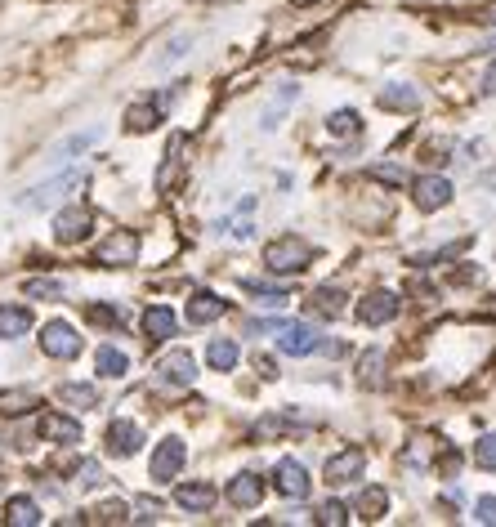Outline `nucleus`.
<instances>
[{
	"mask_svg": "<svg viewBox=\"0 0 496 527\" xmlns=\"http://www.w3.org/2000/svg\"><path fill=\"white\" fill-rule=\"evenodd\" d=\"M309 264H313V246L295 233H282L264 246V268L269 273H304Z\"/></svg>",
	"mask_w": 496,
	"mask_h": 527,
	"instance_id": "nucleus-1",
	"label": "nucleus"
},
{
	"mask_svg": "<svg viewBox=\"0 0 496 527\" xmlns=\"http://www.w3.org/2000/svg\"><path fill=\"white\" fill-rule=\"evenodd\" d=\"M76 188H85V170H63V175L45 179V184L27 188L23 197H18V206L23 210H45V206H59L68 193H76Z\"/></svg>",
	"mask_w": 496,
	"mask_h": 527,
	"instance_id": "nucleus-2",
	"label": "nucleus"
},
{
	"mask_svg": "<svg viewBox=\"0 0 496 527\" xmlns=\"http://www.w3.org/2000/svg\"><path fill=\"white\" fill-rule=\"evenodd\" d=\"M139 260V233L135 228H117V233H108L99 246H94V264L103 268H130Z\"/></svg>",
	"mask_w": 496,
	"mask_h": 527,
	"instance_id": "nucleus-3",
	"label": "nucleus"
},
{
	"mask_svg": "<svg viewBox=\"0 0 496 527\" xmlns=\"http://www.w3.org/2000/svg\"><path fill=\"white\" fill-rule=\"evenodd\" d=\"M184 461H188L184 438H161V443H157V452H152V465H148L152 483H170V478H179V469H184Z\"/></svg>",
	"mask_w": 496,
	"mask_h": 527,
	"instance_id": "nucleus-4",
	"label": "nucleus"
},
{
	"mask_svg": "<svg viewBox=\"0 0 496 527\" xmlns=\"http://www.w3.org/2000/svg\"><path fill=\"white\" fill-rule=\"evenodd\" d=\"M309 487H313V478H309V469H304L300 461H278L273 465V492L286 496V501H304L309 496Z\"/></svg>",
	"mask_w": 496,
	"mask_h": 527,
	"instance_id": "nucleus-5",
	"label": "nucleus"
},
{
	"mask_svg": "<svg viewBox=\"0 0 496 527\" xmlns=\"http://www.w3.org/2000/svg\"><path fill=\"white\" fill-rule=\"evenodd\" d=\"M90 228H94V210L90 206H68V210H59V219H54V242L76 246V242L90 237Z\"/></svg>",
	"mask_w": 496,
	"mask_h": 527,
	"instance_id": "nucleus-6",
	"label": "nucleus"
},
{
	"mask_svg": "<svg viewBox=\"0 0 496 527\" xmlns=\"http://www.w3.org/2000/svg\"><path fill=\"white\" fill-rule=\"evenodd\" d=\"M41 353L45 358H59V362H72L76 353H81V335L68 322H45L41 331Z\"/></svg>",
	"mask_w": 496,
	"mask_h": 527,
	"instance_id": "nucleus-7",
	"label": "nucleus"
},
{
	"mask_svg": "<svg viewBox=\"0 0 496 527\" xmlns=\"http://www.w3.org/2000/svg\"><path fill=\"white\" fill-rule=\"evenodd\" d=\"M412 201H416V210L434 215V210L452 206V184L443 175H421V179H412Z\"/></svg>",
	"mask_w": 496,
	"mask_h": 527,
	"instance_id": "nucleus-8",
	"label": "nucleus"
},
{
	"mask_svg": "<svg viewBox=\"0 0 496 527\" xmlns=\"http://www.w3.org/2000/svg\"><path fill=\"white\" fill-rule=\"evenodd\" d=\"M398 309H403V300L394 291H371L367 300H358V322L362 327H385L398 318Z\"/></svg>",
	"mask_w": 496,
	"mask_h": 527,
	"instance_id": "nucleus-9",
	"label": "nucleus"
},
{
	"mask_svg": "<svg viewBox=\"0 0 496 527\" xmlns=\"http://www.w3.org/2000/svg\"><path fill=\"white\" fill-rule=\"evenodd\" d=\"M362 469H367V452H362V447H345V452L327 456V483H331V487L358 483Z\"/></svg>",
	"mask_w": 496,
	"mask_h": 527,
	"instance_id": "nucleus-10",
	"label": "nucleus"
},
{
	"mask_svg": "<svg viewBox=\"0 0 496 527\" xmlns=\"http://www.w3.org/2000/svg\"><path fill=\"white\" fill-rule=\"evenodd\" d=\"M157 371H161V385H175V389H188L197 380V358L188 349H170L166 358L157 362Z\"/></svg>",
	"mask_w": 496,
	"mask_h": 527,
	"instance_id": "nucleus-11",
	"label": "nucleus"
},
{
	"mask_svg": "<svg viewBox=\"0 0 496 527\" xmlns=\"http://www.w3.org/2000/svg\"><path fill=\"white\" fill-rule=\"evenodd\" d=\"M264 492H269V483H264L255 469H242V474L228 483V505H237V510H255V505L264 501Z\"/></svg>",
	"mask_w": 496,
	"mask_h": 527,
	"instance_id": "nucleus-12",
	"label": "nucleus"
},
{
	"mask_svg": "<svg viewBox=\"0 0 496 527\" xmlns=\"http://www.w3.org/2000/svg\"><path fill=\"white\" fill-rule=\"evenodd\" d=\"M36 434H41L45 443H59V447L81 443V425H76L72 416H63V411H45V416L36 420Z\"/></svg>",
	"mask_w": 496,
	"mask_h": 527,
	"instance_id": "nucleus-13",
	"label": "nucleus"
},
{
	"mask_svg": "<svg viewBox=\"0 0 496 527\" xmlns=\"http://www.w3.org/2000/svg\"><path fill=\"white\" fill-rule=\"evenodd\" d=\"M161 117H166V94L161 99H139L126 108V130L130 134H148L161 126Z\"/></svg>",
	"mask_w": 496,
	"mask_h": 527,
	"instance_id": "nucleus-14",
	"label": "nucleus"
},
{
	"mask_svg": "<svg viewBox=\"0 0 496 527\" xmlns=\"http://www.w3.org/2000/svg\"><path fill=\"white\" fill-rule=\"evenodd\" d=\"M139 447H143V429L135 425V420H112L108 425V452L126 461V456H135Z\"/></svg>",
	"mask_w": 496,
	"mask_h": 527,
	"instance_id": "nucleus-15",
	"label": "nucleus"
},
{
	"mask_svg": "<svg viewBox=\"0 0 496 527\" xmlns=\"http://www.w3.org/2000/svg\"><path fill=\"white\" fill-rule=\"evenodd\" d=\"M278 349H282V353H291V358H304V353L318 349V331L304 327V322H282Z\"/></svg>",
	"mask_w": 496,
	"mask_h": 527,
	"instance_id": "nucleus-16",
	"label": "nucleus"
},
{
	"mask_svg": "<svg viewBox=\"0 0 496 527\" xmlns=\"http://www.w3.org/2000/svg\"><path fill=\"white\" fill-rule=\"evenodd\" d=\"M215 487L211 483H179L175 487V505L179 510H188V514H206L215 505Z\"/></svg>",
	"mask_w": 496,
	"mask_h": 527,
	"instance_id": "nucleus-17",
	"label": "nucleus"
},
{
	"mask_svg": "<svg viewBox=\"0 0 496 527\" xmlns=\"http://www.w3.org/2000/svg\"><path fill=\"white\" fill-rule=\"evenodd\" d=\"M184 148H188V134H175L166 148V161H161V170H157V193H170V188H175L179 170H184Z\"/></svg>",
	"mask_w": 496,
	"mask_h": 527,
	"instance_id": "nucleus-18",
	"label": "nucleus"
},
{
	"mask_svg": "<svg viewBox=\"0 0 496 527\" xmlns=\"http://www.w3.org/2000/svg\"><path fill=\"white\" fill-rule=\"evenodd\" d=\"M228 313V300H219L215 291H193V300H188V322L193 327H206V322L224 318Z\"/></svg>",
	"mask_w": 496,
	"mask_h": 527,
	"instance_id": "nucleus-19",
	"label": "nucleus"
},
{
	"mask_svg": "<svg viewBox=\"0 0 496 527\" xmlns=\"http://www.w3.org/2000/svg\"><path fill=\"white\" fill-rule=\"evenodd\" d=\"M179 331V318H175V309H166V304H152L148 313H143V335H148L152 344H161V340H170V335Z\"/></svg>",
	"mask_w": 496,
	"mask_h": 527,
	"instance_id": "nucleus-20",
	"label": "nucleus"
},
{
	"mask_svg": "<svg viewBox=\"0 0 496 527\" xmlns=\"http://www.w3.org/2000/svg\"><path fill=\"white\" fill-rule=\"evenodd\" d=\"M304 309H309L313 318H331V322H336L340 313H345V291H336V286H318V291L304 300Z\"/></svg>",
	"mask_w": 496,
	"mask_h": 527,
	"instance_id": "nucleus-21",
	"label": "nucleus"
},
{
	"mask_svg": "<svg viewBox=\"0 0 496 527\" xmlns=\"http://www.w3.org/2000/svg\"><path fill=\"white\" fill-rule=\"evenodd\" d=\"M32 331V309L23 304H0V340H23Z\"/></svg>",
	"mask_w": 496,
	"mask_h": 527,
	"instance_id": "nucleus-22",
	"label": "nucleus"
},
{
	"mask_svg": "<svg viewBox=\"0 0 496 527\" xmlns=\"http://www.w3.org/2000/svg\"><path fill=\"white\" fill-rule=\"evenodd\" d=\"M5 523L9 527H36L41 523V505L32 496H9L5 501Z\"/></svg>",
	"mask_w": 496,
	"mask_h": 527,
	"instance_id": "nucleus-23",
	"label": "nucleus"
},
{
	"mask_svg": "<svg viewBox=\"0 0 496 527\" xmlns=\"http://www.w3.org/2000/svg\"><path fill=\"white\" fill-rule=\"evenodd\" d=\"M41 407V398H36V389H0V416H27V411Z\"/></svg>",
	"mask_w": 496,
	"mask_h": 527,
	"instance_id": "nucleus-24",
	"label": "nucleus"
},
{
	"mask_svg": "<svg viewBox=\"0 0 496 527\" xmlns=\"http://www.w3.org/2000/svg\"><path fill=\"white\" fill-rule=\"evenodd\" d=\"M354 510H358V519H367V523L385 519V510H389V492H385V487H362L358 501H354Z\"/></svg>",
	"mask_w": 496,
	"mask_h": 527,
	"instance_id": "nucleus-25",
	"label": "nucleus"
},
{
	"mask_svg": "<svg viewBox=\"0 0 496 527\" xmlns=\"http://www.w3.org/2000/svg\"><path fill=\"white\" fill-rule=\"evenodd\" d=\"M242 286H246V295H255V300L269 304V309H282V304L291 300V286H286V282L273 286V282H260V277H246Z\"/></svg>",
	"mask_w": 496,
	"mask_h": 527,
	"instance_id": "nucleus-26",
	"label": "nucleus"
},
{
	"mask_svg": "<svg viewBox=\"0 0 496 527\" xmlns=\"http://www.w3.org/2000/svg\"><path fill=\"white\" fill-rule=\"evenodd\" d=\"M94 371H99L103 380H121L130 371V358L121 349H112V344H103V349L94 353Z\"/></svg>",
	"mask_w": 496,
	"mask_h": 527,
	"instance_id": "nucleus-27",
	"label": "nucleus"
},
{
	"mask_svg": "<svg viewBox=\"0 0 496 527\" xmlns=\"http://www.w3.org/2000/svg\"><path fill=\"white\" fill-rule=\"evenodd\" d=\"M94 143H99V130H81V134H68V139H63V143H59V148H54V152H50V161H59V166H63V161H72V157H81V152H85V148H94Z\"/></svg>",
	"mask_w": 496,
	"mask_h": 527,
	"instance_id": "nucleus-28",
	"label": "nucleus"
},
{
	"mask_svg": "<svg viewBox=\"0 0 496 527\" xmlns=\"http://www.w3.org/2000/svg\"><path fill=\"white\" fill-rule=\"evenodd\" d=\"M380 108L412 112V108H421V94H416L412 85H385V90H380Z\"/></svg>",
	"mask_w": 496,
	"mask_h": 527,
	"instance_id": "nucleus-29",
	"label": "nucleus"
},
{
	"mask_svg": "<svg viewBox=\"0 0 496 527\" xmlns=\"http://www.w3.org/2000/svg\"><path fill=\"white\" fill-rule=\"evenodd\" d=\"M59 402L63 407H76V411H94L99 407V389L94 385H59Z\"/></svg>",
	"mask_w": 496,
	"mask_h": 527,
	"instance_id": "nucleus-30",
	"label": "nucleus"
},
{
	"mask_svg": "<svg viewBox=\"0 0 496 527\" xmlns=\"http://www.w3.org/2000/svg\"><path fill=\"white\" fill-rule=\"evenodd\" d=\"M358 130H362V117H358L354 108H336L327 117V134H331V139H354Z\"/></svg>",
	"mask_w": 496,
	"mask_h": 527,
	"instance_id": "nucleus-31",
	"label": "nucleus"
},
{
	"mask_svg": "<svg viewBox=\"0 0 496 527\" xmlns=\"http://www.w3.org/2000/svg\"><path fill=\"white\" fill-rule=\"evenodd\" d=\"M237 358H242V349H237L233 340H211V349H206V362H211V371H233Z\"/></svg>",
	"mask_w": 496,
	"mask_h": 527,
	"instance_id": "nucleus-32",
	"label": "nucleus"
},
{
	"mask_svg": "<svg viewBox=\"0 0 496 527\" xmlns=\"http://www.w3.org/2000/svg\"><path fill=\"white\" fill-rule=\"evenodd\" d=\"M358 371H362V385H367V389H380V385H385V353H380V349L362 353Z\"/></svg>",
	"mask_w": 496,
	"mask_h": 527,
	"instance_id": "nucleus-33",
	"label": "nucleus"
},
{
	"mask_svg": "<svg viewBox=\"0 0 496 527\" xmlns=\"http://www.w3.org/2000/svg\"><path fill=\"white\" fill-rule=\"evenodd\" d=\"M27 300H63V282H54V277H32V282L23 286Z\"/></svg>",
	"mask_w": 496,
	"mask_h": 527,
	"instance_id": "nucleus-34",
	"label": "nucleus"
},
{
	"mask_svg": "<svg viewBox=\"0 0 496 527\" xmlns=\"http://www.w3.org/2000/svg\"><path fill=\"white\" fill-rule=\"evenodd\" d=\"M434 452H438V438L421 434V438H416V443H412V452L403 456V469H425V461H429V456H434Z\"/></svg>",
	"mask_w": 496,
	"mask_h": 527,
	"instance_id": "nucleus-35",
	"label": "nucleus"
},
{
	"mask_svg": "<svg viewBox=\"0 0 496 527\" xmlns=\"http://www.w3.org/2000/svg\"><path fill=\"white\" fill-rule=\"evenodd\" d=\"M313 523H322V527H345L349 523V510L340 501H322L318 510H313Z\"/></svg>",
	"mask_w": 496,
	"mask_h": 527,
	"instance_id": "nucleus-36",
	"label": "nucleus"
},
{
	"mask_svg": "<svg viewBox=\"0 0 496 527\" xmlns=\"http://www.w3.org/2000/svg\"><path fill=\"white\" fill-rule=\"evenodd\" d=\"M94 523H126L130 519V505L126 501H103L99 510H90Z\"/></svg>",
	"mask_w": 496,
	"mask_h": 527,
	"instance_id": "nucleus-37",
	"label": "nucleus"
},
{
	"mask_svg": "<svg viewBox=\"0 0 496 527\" xmlns=\"http://www.w3.org/2000/svg\"><path fill=\"white\" fill-rule=\"evenodd\" d=\"M85 318L94 322V327H121V309H112V304H90V309H85Z\"/></svg>",
	"mask_w": 496,
	"mask_h": 527,
	"instance_id": "nucleus-38",
	"label": "nucleus"
},
{
	"mask_svg": "<svg viewBox=\"0 0 496 527\" xmlns=\"http://www.w3.org/2000/svg\"><path fill=\"white\" fill-rule=\"evenodd\" d=\"M367 179H376V184H394V188H403V184H407V170H403V166H367Z\"/></svg>",
	"mask_w": 496,
	"mask_h": 527,
	"instance_id": "nucleus-39",
	"label": "nucleus"
},
{
	"mask_svg": "<svg viewBox=\"0 0 496 527\" xmlns=\"http://www.w3.org/2000/svg\"><path fill=\"white\" fill-rule=\"evenodd\" d=\"M474 465L479 469H496V434H483L474 443Z\"/></svg>",
	"mask_w": 496,
	"mask_h": 527,
	"instance_id": "nucleus-40",
	"label": "nucleus"
},
{
	"mask_svg": "<svg viewBox=\"0 0 496 527\" xmlns=\"http://www.w3.org/2000/svg\"><path fill=\"white\" fill-rule=\"evenodd\" d=\"M295 420L291 416H264L260 425H255V438H278V434H286Z\"/></svg>",
	"mask_w": 496,
	"mask_h": 527,
	"instance_id": "nucleus-41",
	"label": "nucleus"
},
{
	"mask_svg": "<svg viewBox=\"0 0 496 527\" xmlns=\"http://www.w3.org/2000/svg\"><path fill=\"white\" fill-rule=\"evenodd\" d=\"M188 45H193V36H175V41L166 45V54H161V59H157V67H166V63H179V59H184V54H188Z\"/></svg>",
	"mask_w": 496,
	"mask_h": 527,
	"instance_id": "nucleus-42",
	"label": "nucleus"
},
{
	"mask_svg": "<svg viewBox=\"0 0 496 527\" xmlns=\"http://www.w3.org/2000/svg\"><path fill=\"white\" fill-rule=\"evenodd\" d=\"M76 483H81V487L103 483V465L99 461H81V469H76Z\"/></svg>",
	"mask_w": 496,
	"mask_h": 527,
	"instance_id": "nucleus-43",
	"label": "nucleus"
},
{
	"mask_svg": "<svg viewBox=\"0 0 496 527\" xmlns=\"http://www.w3.org/2000/svg\"><path fill=\"white\" fill-rule=\"evenodd\" d=\"M474 519L496 527V496H483V501H474Z\"/></svg>",
	"mask_w": 496,
	"mask_h": 527,
	"instance_id": "nucleus-44",
	"label": "nucleus"
},
{
	"mask_svg": "<svg viewBox=\"0 0 496 527\" xmlns=\"http://www.w3.org/2000/svg\"><path fill=\"white\" fill-rule=\"evenodd\" d=\"M157 510H161L157 501H139V514H130V519H139V523H152V519H157Z\"/></svg>",
	"mask_w": 496,
	"mask_h": 527,
	"instance_id": "nucleus-45",
	"label": "nucleus"
},
{
	"mask_svg": "<svg viewBox=\"0 0 496 527\" xmlns=\"http://www.w3.org/2000/svg\"><path fill=\"white\" fill-rule=\"evenodd\" d=\"M255 371H260L264 380H273V376H278V367H273V358H264V353H255Z\"/></svg>",
	"mask_w": 496,
	"mask_h": 527,
	"instance_id": "nucleus-46",
	"label": "nucleus"
},
{
	"mask_svg": "<svg viewBox=\"0 0 496 527\" xmlns=\"http://www.w3.org/2000/svg\"><path fill=\"white\" fill-rule=\"evenodd\" d=\"M483 94H496V63L488 67V76H483Z\"/></svg>",
	"mask_w": 496,
	"mask_h": 527,
	"instance_id": "nucleus-47",
	"label": "nucleus"
},
{
	"mask_svg": "<svg viewBox=\"0 0 496 527\" xmlns=\"http://www.w3.org/2000/svg\"><path fill=\"white\" fill-rule=\"evenodd\" d=\"M479 184H483V188H488V193H496V166H492V170H488V175H483V179H479Z\"/></svg>",
	"mask_w": 496,
	"mask_h": 527,
	"instance_id": "nucleus-48",
	"label": "nucleus"
},
{
	"mask_svg": "<svg viewBox=\"0 0 496 527\" xmlns=\"http://www.w3.org/2000/svg\"><path fill=\"white\" fill-rule=\"evenodd\" d=\"M483 23H496V5H492V9H483Z\"/></svg>",
	"mask_w": 496,
	"mask_h": 527,
	"instance_id": "nucleus-49",
	"label": "nucleus"
},
{
	"mask_svg": "<svg viewBox=\"0 0 496 527\" xmlns=\"http://www.w3.org/2000/svg\"><path fill=\"white\" fill-rule=\"evenodd\" d=\"M291 5H313V0H291Z\"/></svg>",
	"mask_w": 496,
	"mask_h": 527,
	"instance_id": "nucleus-50",
	"label": "nucleus"
},
{
	"mask_svg": "<svg viewBox=\"0 0 496 527\" xmlns=\"http://www.w3.org/2000/svg\"><path fill=\"white\" fill-rule=\"evenodd\" d=\"M211 5H233V0H211Z\"/></svg>",
	"mask_w": 496,
	"mask_h": 527,
	"instance_id": "nucleus-51",
	"label": "nucleus"
}]
</instances>
